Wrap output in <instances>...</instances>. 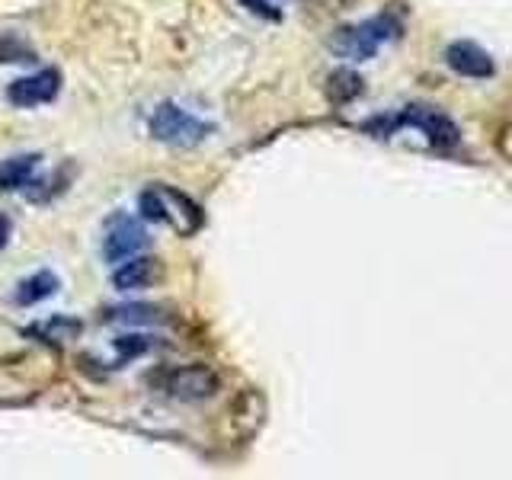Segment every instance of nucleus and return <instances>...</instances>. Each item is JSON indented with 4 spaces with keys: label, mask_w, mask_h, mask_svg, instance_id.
Listing matches in <instances>:
<instances>
[{
    "label": "nucleus",
    "mask_w": 512,
    "mask_h": 480,
    "mask_svg": "<svg viewBox=\"0 0 512 480\" xmlns=\"http://www.w3.org/2000/svg\"><path fill=\"white\" fill-rule=\"evenodd\" d=\"M151 135L170 144V148H196L212 135V122L192 116L176 103H160L151 112Z\"/></svg>",
    "instance_id": "nucleus-1"
},
{
    "label": "nucleus",
    "mask_w": 512,
    "mask_h": 480,
    "mask_svg": "<svg viewBox=\"0 0 512 480\" xmlns=\"http://www.w3.org/2000/svg\"><path fill=\"white\" fill-rule=\"evenodd\" d=\"M397 36V23L391 16H375V20H365L359 26H349L336 36L333 48L349 61H368L384 42H391Z\"/></svg>",
    "instance_id": "nucleus-2"
},
{
    "label": "nucleus",
    "mask_w": 512,
    "mask_h": 480,
    "mask_svg": "<svg viewBox=\"0 0 512 480\" xmlns=\"http://www.w3.org/2000/svg\"><path fill=\"white\" fill-rule=\"evenodd\" d=\"M144 247H148V234H144L141 221H135L132 215H116L109 218L106 234H103V256L106 263L119 266L128 256H138Z\"/></svg>",
    "instance_id": "nucleus-3"
},
{
    "label": "nucleus",
    "mask_w": 512,
    "mask_h": 480,
    "mask_svg": "<svg viewBox=\"0 0 512 480\" xmlns=\"http://www.w3.org/2000/svg\"><path fill=\"white\" fill-rule=\"evenodd\" d=\"M394 125H413V128H420V132L432 141V144H439V148H452V144H458V125L442 116V112L436 109H429V106H407L404 112H400L397 119L388 122V128Z\"/></svg>",
    "instance_id": "nucleus-4"
},
{
    "label": "nucleus",
    "mask_w": 512,
    "mask_h": 480,
    "mask_svg": "<svg viewBox=\"0 0 512 480\" xmlns=\"http://www.w3.org/2000/svg\"><path fill=\"white\" fill-rule=\"evenodd\" d=\"M61 90V77L58 71L45 68V71H36L29 77H16L13 84L7 87V100L20 109H32V106H42V103H52Z\"/></svg>",
    "instance_id": "nucleus-5"
},
{
    "label": "nucleus",
    "mask_w": 512,
    "mask_h": 480,
    "mask_svg": "<svg viewBox=\"0 0 512 480\" xmlns=\"http://www.w3.org/2000/svg\"><path fill=\"white\" fill-rule=\"evenodd\" d=\"M157 189H160V202H164V224H170V228L183 237L196 234L202 224L199 205L189 196H183L180 189H167V186H157Z\"/></svg>",
    "instance_id": "nucleus-6"
},
{
    "label": "nucleus",
    "mask_w": 512,
    "mask_h": 480,
    "mask_svg": "<svg viewBox=\"0 0 512 480\" xmlns=\"http://www.w3.org/2000/svg\"><path fill=\"white\" fill-rule=\"evenodd\" d=\"M160 276V266L151 256H128L119 263V269L112 272V285L119 292H138V288H151Z\"/></svg>",
    "instance_id": "nucleus-7"
},
{
    "label": "nucleus",
    "mask_w": 512,
    "mask_h": 480,
    "mask_svg": "<svg viewBox=\"0 0 512 480\" xmlns=\"http://www.w3.org/2000/svg\"><path fill=\"white\" fill-rule=\"evenodd\" d=\"M448 68L458 71L461 77H490L493 74V61L484 48H477L474 42H455L445 52Z\"/></svg>",
    "instance_id": "nucleus-8"
},
{
    "label": "nucleus",
    "mask_w": 512,
    "mask_h": 480,
    "mask_svg": "<svg viewBox=\"0 0 512 480\" xmlns=\"http://www.w3.org/2000/svg\"><path fill=\"white\" fill-rule=\"evenodd\" d=\"M58 288H61V282H58L55 272L52 269H39V272H32L29 279H23L20 285H16L13 301L23 304V308H29V304H39L45 298H52Z\"/></svg>",
    "instance_id": "nucleus-9"
},
{
    "label": "nucleus",
    "mask_w": 512,
    "mask_h": 480,
    "mask_svg": "<svg viewBox=\"0 0 512 480\" xmlns=\"http://www.w3.org/2000/svg\"><path fill=\"white\" fill-rule=\"evenodd\" d=\"M39 154H20V157H7L0 164V192H16V189H26L32 183L39 167Z\"/></svg>",
    "instance_id": "nucleus-10"
},
{
    "label": "nucleus",
    "mask_w": 512,
    "mask_h": 480,
    "mask_svg": "<svg viewBox=\"0 0 512 480\" xmlns=\"http://www.w3.org/2000/svg\"><path fill=\"white\" fill-rule=\"evenodd\" d=\"M215 375L205 372V368H183V372H176L170 378V388L176 397L183 400H196V397H208L215 391Z\"/></svg>",
    "instance_id": "nucleus-11"
},
{
    "label": "nucleus",
    "mask_w": 512,
    "mask_h": 480,
    "mask_svg": "<svg viewBox=\"0 0 512 480\" xmlns=\"http://www.w3.org/2000/svg\"><path fill=\"white\" fill-rule=\"evenodd\" d=\"M362 90V80L352 74V71H336L333 77H330V96L333 100H352Z\"/></svg>",
    "instance_id": "nucleus-12"
},
{
    "label": "nucleus",
    "mask_w": 512,
    "mask_h": 480,
    "mask_svg": "<svg viewBox=\"0 0 512 480\" xmlns=\"http://www.w3.org/2000/svg\"><path fill=\"white\" fill-rule=\"evenodd\" d=\"M109 320H119V324H157L154 308H144V304H125V308L109 311Z\"/></svg>",
    "instance_id": "nucleus-13"
},
{
    "label": "nucleus",
    "mask_w": 512,
    "mask_h": 480,
    "mask_svg": "<svg viewBox=\"0 0 512 480\" xmlns=\"http://www.w3.org/2000/svg\"><path fill=\"white\" fill-rule=\"evenodd\" d=\"M148 349H151V340H148V336H119V340H116V352H119L122 359L144 356Z\"/></svg>",
    "instance_id": "nucleus-14"
},
{
    "label": "nucleus",
    "mask_w": 512,
    "mask_h": 480,
    "mask_svg": "<svg viewBox=\"0 0 512 480\" xmlns=\"http://www.w3.org/2000/svg\"><path fill=\"white\" fill-rule=\"evenodd\" d=\"M10 237H13V224H10L7 215H0V250L10 244Z\"/></svg>",
    "instance_id": "nucleus-15"
},
{
    "label": "nucleus",
    "mask_w": 512,
    "mask_h": 480,
    "mask_svg": "<svg viewBox=\"0 0 512 480\" xmlns=\"http://www.w3.org/2000/svg\"><path fill=\"white\" fill-rule=\"evenodd\" d=\"M247 4L256 10V13H263V16H276V10H269V4L266 0H247Z\"/></svg>",
    "instance_id": "nucleus-16"
}]
</instances>
